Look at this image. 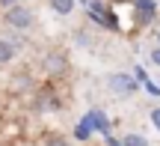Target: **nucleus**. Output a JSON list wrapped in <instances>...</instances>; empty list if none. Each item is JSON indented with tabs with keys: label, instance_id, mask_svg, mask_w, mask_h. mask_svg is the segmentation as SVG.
<instances>
[{
	"label": "nucleus",
	"instance_id": "obj_1",
	"mask_svg": "<svg viewBox=\"0 0 160 146\" xmlns=\"http://www.w3.org/2000/svg\"><path fill=\"white\" fill-rule=\"evenodd\" d=\"M3 24H6V27H12V30H30L36 24V15H33L30 6L12 3V6H6V12H3Z\"/></svg>",
	"mask_w": 160,
	"mask_h": 146
},
{
	"label": "nucleus",
	"instance_id": "obj_2",
	"mask_svg": "<svg viewBox=\"0 0 160 146\" xmlns=\"http://www.w3.org/2000/svg\"><path fill=\"white\" fill-rule=\"evenodd\" d=\"M107 84H110V93H113V95H133L139 89L137 78L128 75V72H116V75H110Z\"/></svg>",
	"mask_w": 160,
	"mask_h": 146
},
{
	"label": "nucleus",
	"instance_id": "obj_3",
	"mask_svg": "<svg viewBox=\"0 0 160 146\" xmlns=\"http://www.w3.org/2000/svg\"><path fill=\"white\" fill-rule=\"evenodd\" d=\"M42 69L48 72V75H62L65 69H68V57H65V51H59V48H53V51H48L45 57H42Z\"/></svg>",
	"mask_w": 160,
	"mask_h": 146
},
{
	"label": "nucleus",
	"instance_id": "obj_4",
	"mask_svg": "<svg viewBox=\"0 0 160 146\" xmlns=\"http://www.w3.org/2000/svg\"><path fill=\"white\" fill-rule=\"evenodd\" d=\"M107 12H110V9H107L104 3H98V0H95V3H89V18H92V21H98L101 27L113 30V27H116V18H110Z\"/></svg>",
	"mask_w": 160,
	"mask_h": 146
},
{
	"label": "nucleus",
	"instance_id": "obj_5",
	"mask_svg": "<svg viewBox=\"0 0 160 146\" xmlns=\"http://www.w3.org/2000/svg\"><path fill=\"white\" fill-rule=\"evenodd\" d=\"M39 111H59V99L53 95V89L48 87L45 93L39 95Z\"/></svg>",
	"mask_w": 160,
	"mask_h": 146
},
{
	"label": "nucleus",
	"instance_id": "obj_6",
	"mask_svg": "<svg viewBox=\"0 0 160 146\" xmlns=\"http://www.w3.org/2000/svg\"><path fill=\"white\" fill-rule=\"evenodd\" d=\"M48 6H51V12H57V15H71V12H74V0H48Z\"/></svg>",
	"mask_w": 160,
	"mask_h": 146
},
{
	"label": "nucleus",
	"instance_id": "obj_7",
	"mask_svg": "<svg viewBox=\"0 0 160 146\" xmlns=\"http://www.w3.org/2000/svg\"><path fill=\"white\" fill-rule=\"evenodd\" d=\"M86 119H89V125H92V128L104 131V134H107V131H110V122H107V116H104L101 111H92V113H89V116H86Z\"/></svg>",
	"mask_w": 160,
	"mask_h": 146
},
{
	"label": "nucleus",
	"instance_id": "obj_8",
	"mask_svg": "<svg viewBox=\"0 0 160 146\" xmlns=\"http://www.w3.org/2000/svg\"><path fill=\"white\" fill-rule=\"evenodd\" d=\"M12 60H15V45L6 42V39H0V66L12 63Z\"/></svg>",
	"mask_w": 160,
	"mask_h": 146
},
{
	"label": "nucleus",
	"instance_id": "obj_9",
	"mask_svg": "<svg viewBox=\"0 0 160 146\" xmlns=\"http://www.w3.org/2000/svg\"><path fill=\"white\" fill-rule=\"evenodd\" d=\"M154 9H157V6L154 3H151V0H142V6H139V24H148L151 21V18H154Z\"/></svg>",
	"mask_w": 160,
	"mask_h": 146
},
{
	"label": "nucleus",
	"instance_id": "obj_10",
	"mask_svg": "<svg viewBox=\"0 0 160 146\" xmlns=\"http://www.w3.org/2000/svg\"><path fill=\"white\" fill-rule=\"evenodd\" d=\"M122 143H125V146H148V140H145L142 134H125Z\"/></svg>",
	"mask_w": 160,
	"mask_h": 146
},
{
	"label": "nucleus",
	"instance_id": "obj_11",
	"mask_svg": "<svg viewBox=\"0 0 160 146\" xmlns=\"http://www.w3.org/2000/svg\"><path fill=\"white\" fill-rule=\"evenodd\" d=\"M45 146H68V140L59 137V134H48V137H45Z\"/></svg>",
	"mask_w": 160,
	"mask_h": 146
},
{
	"label": "nucleus",
	"instance_id": "obj_12",
	"mask_svg": "<svg viewBox=\"0 0 160 146\" xmlns=\"http://www.w3.org/2000/svg\"><path fill=\"white\" fill-rule=\"evenodd\" d=\"M89 128H92V125H89V119H83V122L77 125V131H74V134H77V140H86V137H89Z\"/></svg>",
	"mask_w": 160,
	"mask_h": 146
},
{
	"label": "nucleus",
	"instance_id": "obj_13",
	"mask_svg": "<svg viewBox=\"0 0 160 146\" xmlns=\"http://www.w3.org/2000/svg\"><path fill=\"white\" fill-rule=\"evenodd\" d=\"M151 125L160 131V107H154V111H151Z\"/></svg>",
	"mask_w": 160,
	"mask_h": 146
},
{
	"label": "nucleus",
	"instance_id": "obj_14",
	"mask_svg": "<svg viewBox=\"0 0 160 146\" xmlns=\"http://www.w3.org/2000/svg\"><path fill=\"white\" fill-rule=\"evenodd\" d=\"M151 63H154V66H157V69H160V45L154 48V51H151Z\"/></svg>",
	"mask_w": 160,
	"mask_h": 146
},
{
	"label": "nucleus",
	"instance_id": "obj_15",
	"mask_svg": "<svg viewBox=\"0 0 160 146\" xmlns=\"http://www.w3.org/2000/svg\"><path fill=\"white\" fill-rule=\"evenodd\" d=\"M107 146H125V143H119L116 137H110V134H107Z\"/></svg>",
	"mask_w": 160,
	"mask_h": 146
},
{
	"label": "nucleus",
	"instance_id": "obj_16",
	"mask_svg": "<svg viewBox=\"0 0 160 146\" xmlns=\"http://www.w3.org/2000/svg\"><path fill=\"white\" fill-rule=\"evenodd\" d=\"M12 3H15V0H0V6H3V9H6V6H12Z\"/></svg>",
	"mask_w": 160,
	"mask_h": 146
},
{
	"label": "nucleus",
	"instance_id": "obj_17",
	"mask_svg": "<svg viewBox=\"0 0 160 146\" xmlns=\"http://www.w3.org/2000/svg\"><path fill=\"white\" fill-rule=\"evenodd\" d=\"M157 45H160V33H157Z\"/></svg>",
	"mask_w": 160,
	"mask_h": 146
}]
</instances>
